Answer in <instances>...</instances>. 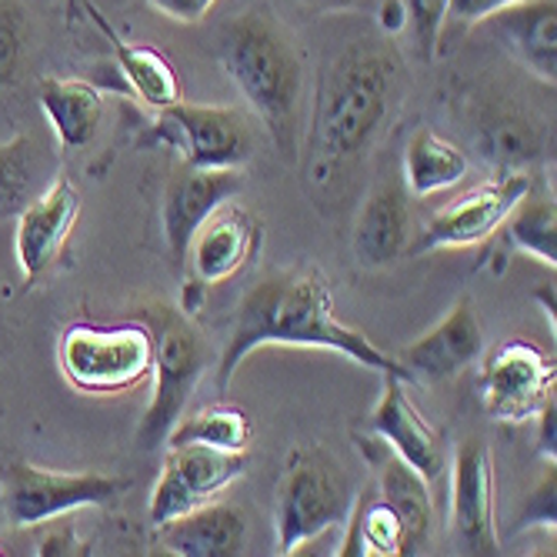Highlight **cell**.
Instances as JSON below:
<instances>
[{
    "instance_id": "cell-35",
    "label": "cell",
    "mask_w": 557,
    "mask_h": 557,
    "mask_svg": "<svg viewBox=\"0 0 557 557\" xmlns=\"http://www.w3.org/2000/svg\"><path fill=\"white\" fill-rule=\"evenodd\" d=\"M537 421V454L544 461H554V454H557V400L554 394L544 400V408L534 414Z\"/></svg>"
},
{
    "instance_id": "cell-22",
    "label": "cell",
    "mask_w": 557,
    "mask_h": 557,
    "mask_svg": "<svg viewBox=\"0 0 557 557\" xmlns=\"http://www.w3.org/2000/svg\"><path fill=\"white\" fill-rule=\"evenodd\" d=\"M478 150L481 158L497 174H518L528 171L544 154V134L541 127L508 104H487L478 114Z\"/></svg>"
},
{
    "instance_id": "cell-8",
    "label": "cell",
    "mask_w": 557,
    "mask_h": 557,
    "mask_svg": "<svg viewBox=\"0 0 557 557\" xmlns=\"http://www.w3.org/2000/svg\"><path fill=\"white\" fill-rule=\"evenodd\" d=\"M150 144L181 150L190 168L240 171L255 158V124L237 108L218 104H177L158 111V124L147 134Z\"/></svg>"
},
{
    "instance_id": "cell-2",
    "label": "cell",
    "mask_w": 557,
    "mask_h": 557,
    "mask_svg": "<svg viewBox=\"0 0 557 557\" xmlns=\"http://www.w3.org/2000/svg\"><path fill=\"white\" fill-rule=\"evenodd\" d=\"M400 87L404 64L387 44H350L331 61L311 127L318 181H331L341 168L368 154L397 111Z\"/></svg>"
},
{
    "instance_id": "cell-36",
    "label": "cell",
    "mask_w": 557,
    "mask_h": 557,
    "mask_svg": "<svg viewBox=\"0 0 557 557\" xmlns=\"http://www.w3.org/2000/svg\"><path fill=\"white\" fill-rule=\"evenodd\" d=\"M377 24L384 34H397L408 27V8H404V0H381Z\"/></svg>"
},
{
    "instance_id": "cell-6",
    "label": "cell",
    "mask_w": 557,
    "mask_h": 557,
    "mask_svg": "<svg viewBox=\"0 0 557 557\" xmlns=\"http://www.w3.org/2000/svg\"><path fill=\"white\" fill-rule=\"evenodd\" d=\"M144 324L154 334V397L147 404V414L140 418L137 428V447L154 450L168 441L171 428L184 418L187 400L197 387V381L205 377L208 350L200 341L197 327L181 308L171 304H147L140 311Z\"/></svg>"
},
{
    "instance_id": "cell-37",
    "label": "cell",
    "mask_w": 557,
    "mask_h": 557,
    "mask_svg": "<svg viewBox=\"0 0 557 557\" xmlns=\"http://www.w3.org/2000/svg\"><path fill=\"white\" fill-rule=\"evenodd\" d=\"M205 297H208V284H200V281L187 277L184 294H181V311H184L187 318H190V314H197L200 308H205Z\"/></svg>"
},
{
    "instance_id": "cell-14",
    "label": "cell",
    "mask_w": 557,
    "mask_h": 557,
    "mask_svg": "<svg viewBox=\"0 0 557 557\" xmlns=\"http://www.w3.org/2000/svg\"><path fill=\"white\" fill-rule=\"evenodd\" d=\"M371 431L397 454L400 461H408L428 484L441 481V474L447 471L444 434L408 397V381L384 377L381 400L374 404V414H371Z\"/></svg>"
},
{
    "instance_id": "cell-34",
    "label": "cell",
    "mask_w": 557,
    "mask_h": 557,
    "mask_svg": "<svg viewBox=\"0 0 557 557\" xmlns=\"http://www.w3.org/2000/svg\"><path fill=\"white\" fill-rule=\"evenodd\" d=\"M508 4H518V0H447V17L474 27V24H481L484 17H491L494 11L508 8Z\"/></svg>"
},
{
    "instance_id": "cell-27",
    "label": "cell",
    "mask_w": 557,
    "mask_h": 557,
    "mask_svg": "<svg viewBox=\"0 0 557 557\" xmlns=\"http://www.w3.org/2000/svg\"><path fill=\"white\" fill-rule=\"evenodd\" d=\"M168 444H205V447H218L231 454H247L250 421L234 404H211V408H200L181 418L171 428Z\"/></svg>"
},
{
    "instance_id": "cell-31",
    "label": "cell",
    "mask_w": 557,
    "mask_h": 557,
    "mask_svg": "<svg viewBox=\"0 0 557 557\" xmlns=\"http://www.w3.org/2000/svg\"><path fill=\"white\" fill-rule=\"evenodd\" d=\"M557 474H554V465L544 471V478L537 481V487L528 494V504H524V511L518 518V528H550L557 524Z\"/></svg>"
},
{
    "instance_id": "cell-16",
    "label": "cell",
    "mask_w": 557,
    "mask_h": 557,
    "mask_svg": "<svg viewBox=\"0 0 557 557\" xmlns=\"http://www.w3.org/2000/svg\"><path fill=\"white\" fill-rule=\"evenodd\" d=\"M484 354V331L474 311V300L461 297L424 337L400 350V364L414 381H450Z\"/></svg>"
},
{
    "instance_id": "cell-28",
    "label": "cell",
    "mask_w": 557,
    "mask_h": 557,
    "mask_svg": "<svg viewBox=\"0 0 557 557\" xmlns=\"http://www.w3.org/2000/svg\"><path fill=\"white\" fill-rule=\"evenodd\" d=\"M37 177L40 154L27 134H17L8 144H0V221L21 214L37 197Z\"/></svg>"
},
{
    "instance_id": "cell-7",
    "label": "cell",
    "mask_w": 557,
    "mask_h": 557,
    "mask_svg": "<svg viewBox=\"0 0 557 557\" xmlns=\"http://www.w3.org/2000/svg\"><path fill=\"white\" fill-rule=\"evenodd\" d=\"M127 491V478L97 471H47L27 461H11L0 471V504L14 528H40L84 508H108Z\"/></svg>"
},
{
    "instance_id": "cell-4",
    "label": "cell",
    "mask_w": 557,
    "mask_h": 557,
    "mask_svg": "<svg viewBox=\"0 0 557 557\" xmlns=\"http://www.w3.org/2000/svg\"><path fill=\"white\" fill-rule=\"evenodd\" d=\"M350 504L354 487L334 454L321 444H297L277 481V554H297L304 544L341 528L350 515Z\"/></svg>"
},
{
    "instance_id": "cell-21",
    "label": "cell",
    "mask_w": 557,
    "mask_h": 557,
    "mask_svg": "<svg viewBox=\"0 0 557 557\" xmlns=\"http://www.w3.org/2000/svg\"><path fill=\"white\" fill-rule=\"evenodd\" d=\"M161 544L181 557H237L244 554L247 521L234 504H200V508L158 528Z\"/></svg>"
},
{
    "instance_id": "cell-11",
    "label": "cell",
    "mask_w": 557,
    "mask_h": 557,
    "mask_svg": "<svg viewBox=\"0 0 557 557\" xmlns=\"http://www.w3.org/2000/svg\"><path fill=\"white\" fill-rule=\"evenodd\" d=\"M247 454H231L205 444H171L158 487L150 494V524L161 528L200 504H208L218 491L244 478Z\"/></svg>"
},
{
    "instance_id": "cell-25",
    "label": "cell",
    "mask_w": 557,
    "mask_h": 557,
    "mask_svg": "<svg viewBox=\"0 0 557 557\" xmlns=\"http://www.w3.org/2000/svg\"><path fill=\"white\" fill-rule=\"evenodd\" d=\"M471 171L468 154L431 127H418L404 150V187L418 197H431L461 184Z\"/></svg>"
},
{
    "instance_id": "cell-3",
    "label": "cell",
    "mask_w": 557,
    "mask_h": 557,
    "mask_svg": "<svg viewBox=\"0 0 557 557\" xmlns=\"http://www.w3.org/2000/svg\"><path fill=\"white\" fill-rule=\"evenodd\" d=\"M218 61L237 84L247 108L264 124L284 161L300 154L304 67L287 30L268 8L237 14L218 37Z\"/></svg>"
},
{
    "instance_id": "cell-24",
    "label": "cell",
    "mask_w": 557,
    "mask_h": 557,
    "mask_svg": "<svg viewBox=\"0 0 557 557\" xmlns=\"http://www.w3.org/2000/svg\"><path fill=\"white\" fill-rule=\"evenodd\" d=\"M371 465L377 471V494L397 511V518L404 521V528H408L411 550L418 554V547H424V541L431 534V521H434L428 481L408 461H400L384 441L371 450Z\"/></svg>"
},
{
    "instance_id": "cell-15",
    "label": "cell",
    "mask_w": 557,
    "mask_h": 557,
    "mask_svg": "<svg viewBox=\"0 0 557 557\" xmlns=\"http://www.w3.org/2000/svg\"><path fill=\"white\" fill-rule=\"evenodd\" d=\"M264 240V224L247 214L237 205H221L205 224L197 227L184 264H187V277L200 281V284H224L227 277H234L250 258L261 250Z\"/></svg>"
},
{
    "instance_id": "cell-20",
    "label": "cell",
    "mask_w": 557,
    "mask_h": 557,
    "mask_svg": "<svg viewBox=\"0 0 557 557\" xmlns=\"http://www.w3.org/2000/svg\"><path fill=\"white\" fill-rule=\"evenodd\" d=\"M84 11L90 14L94 27L104 34V40L114 50V64L124 77V84L131 87V94L147 104L150 111H164L181 100V77L174 71V64L161 54L158 47H144V44H131L117 34V27L100 14L90 0H84Z\"/></svg>"
},
{
    "instance_id": "cell-29",
    "label": "cell",
    "mask_w": 557,
    "mask_h": 557,
    "mask_svg": "<svg viewBox=\"0 0 557 557\" xmlns=\"http://www.w3.org/2000/svg\"><path fill=\"white\" fill-rule=\"evenodd\" d=\"M27 30L30 21L21 0H0V87H11L21 74Z\"/></svg>"
},
{
    "instance_id": "cell-5",
    "label": "cell",
    "mask_w": 557,
    "mask_h": 557,
    "mask_svg": "<svg viewBox=\"0 0 557 557\" xmlns=\"http://www.w3.org/2000/svg\"><path fill=\"white\" fill-rule=\"evenodd\" d=\"M58 364L64 381L81 394H124L144 384L154 371V334L144 321H77L64 327L58 341Z\"/></svg>"
},
{
    "instance_id": "cell-38",
    "label": "cell",
    "mask_w": 557,
    "mask_h": 557,
    "mask_svg": "<svg viewBox=\"0 0 557 557\" xmlns=\"http://www.w3.org/2000/svg\"><path fill=\"white\" fill-rule=\"evenodd\" d=\"M304 4H314V8H344L350 0H304Z\"/></svg>"
},
{
    "instance_id": "cell-9",
    "label": "cell",
    "mask_w": 557,
    "mask_h": 557,
    "mask_svg": "<svg viewBox=\"0 0 557 557\" xmlns=\"http://www.w3.org/2000/svg\"><path fill=\"white\" fill-rule=\"evenodd\" d=\"M557 364L547 350L524 337L497 344L481 364V400L484 411L504 424H524L544 408L554 394Z\"/></svg>"
},
{
    "instance_id": "cell-32",
    "label": "cell",
    "mask_w": 557,
    "mask_h": 557,
    "mask_svg": "<svg viewBox=\"0 0 557 557\" xmlns=\"http://www.w3.org/2000/svg\"><path fill=\"white\" fill-rule=\"evenodd\" d=\"M37 554L40 557H61V554H87V544L77 537L74 524H58L50 528L40 541H37Z\"/></svg>"
},
{
    "instance_id": "cell-30",
    "label": "cell",
    "mask_w": 557,
    "mask_h": 557,
    "mask_svg": "<svg viewBox=\"0 0 557 557\" xmlns=\"http://www.w3.org/2000/svg\"><path fill=\"white\" fill-rule=\"evenodd\" d=\"M404 8H408V27L414 37L418 58L434 61L447 24V0H404Z\"/></svg>"
},
{
    "instance_id": "cell-18",
    "label": "cell",
    "mask_w": 557,
    "mask_h": 557,
    "mask_svg": "<svg viewBox=\"0 0 557 557\" xmlns=\"http://www.w3.org/2000/svg\"><path fill=\"white\" fill-rule=\"evenodd\" d=\"M537 81H557V0H518L481 21Z\"/></svg>"
},
{
    "instance_id": "cell-33",
    "label": "cell",
    "mask_w": 557,
    "mask_h": 557,
    "mask_svg": "<svg viewBox=\"0 0 557 557\" xmlns=\"http://www.w3.org/2000/svg\"><path fill=\"white\" fill-rule=\"evenodd\" d=\"M147 4L177 24H197L208 17V11L218 4V0H147Z\"/></svg>"
},
{
    "instance_id": "cell-26",
    "label": "cell",
    "mask_w": 557,
    "mask_h": 557,
    "mask_svg": "<svg viewBox=\"0 0 557 557\" xmlns=\"http://www.w3.org/2000/svg\"><path fill=\"white\" fill-rule=\"evenodd\" d=\"M508 237L518 250L537 258L547 268H557V208L547 190H528L518 208L504 221Z\"/></svg>"
},
{
    "instance_id": "cell-12",
    "label": "cell",
    "mask_w": 557,
    "mask_h": 557,
    "mask_svg": "<svg viewBox=\"0 0 557 557\" xmlns=\"http://www.w3.org/2000/svg\"><path fill=\"white\" fill-rule=\"evenodd\" d=\"M450 541L461 554H497L494 461L478 437L458 444L450 465Z\"/></svg>"
},
{
    "instance_id": "cell-1",
    "label": "cell",
    "mask_w": 557,
    "mask_h": 557,
    "mask_svg": "<svg viewBox=\"0 0 557 557\" xmlns=\"http://www.w3.org/2000/svg\"><path fill=\"white\" fill-rule=\"evenodd\" d=\"M261 347L334 350L350 358L354 364L377 371L381 377H400L414 384V377L404 371L400 361L387 358L368 334L337 318L331 284L314 264H297L287 271L264 274L240 297L214 371V384L221 394L231 387L244 358H250Z\"/></svg>"
},
{
    "instance_id": "cell-23",
    "label": "cell",
    "mask_w": 557,
    "mask_h": 557,
    "mask_svg": "<svg viewBox=\"0 0 557 557\" xmlns=\"http://www.w3.org/2000/svg\"><path fill=\"white\" fill-rule=\"evenodd\" d=\"M40 108L58 134L64 150H81L97 137L104 117V94L87 81L74 77H44L40 81Z\"/></svg>"
},
{
    "instance_id": "cell-10",
    "label": "cell",
    "mask_w": 557,
    "mask_h": 557,
    "mask_svg": "<svg viewBox=\"0 0 557 557\" xmlns=\"http://www.w3.org/2000/svg\"><path fill=\"white\" fill-rule=\"evenodd\" d=\"M528 190H531L528 171L497 174L494 181L471 187L468 194L454 197L447 208H441L408 250L411 255H431V250H447V247H474L504 227V221H508V214L518 208V200Z\"/></svg>"
},
{
    "instance_id": "cell-13",
    "label": "cell",
    "mask_w": 557,
    "mask_h": 557,
    "mask_svg": "<svg viewBox=\"0 0 557 557\" xmlns=\"http://www.w3.org/2000/svg\"><path fill=\"white\" fill-rule=\"evenodd\" d=\"M81 190L71 177H54L17 218V264L24 271L27 287L37 284L50 268L58 264L64 244L71 240L81 218Z\"/></svg>"
},
{
    "instance_id": "cell-19",
    "label": "cell",
    "mask_w": 557,
    "mask_h": 557,
    "mask_svg": "<svg viewBox=\"0 0 557 557\" xmlns=\"http://www.w3.org/2000/svg\"><path fill=\"white\" fill-rule=\"evenodd\" d=\"M411 247V205L400 181L377 184L354 227V258L361 268H387Z\"/></svg>"
},
{
    "instance_id": "cell-17",
    "label": "cell",
    "mask_w": 557,
    "mask_h": 557,
    "mask_svg": "<svg viewBox=\"0 0 557 557\" xmlns=\"http://www.w3.org/2000/svg\"><path fill=\"white\" fill-rule=\"evenodd\" d=\"M244 187L240 171H221V168H190L184 164L174 171L168 194H164V240L177 264H184L187 247L221 205L234 200Z\"/></svg>"
}]
</instances>
